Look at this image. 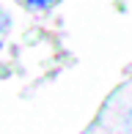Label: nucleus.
<instances>
[{
  "label": "nucleus",
  "instance_id": "1",
  "mask_svg": "<svg viewBox=\"0 0 132 134\" xmlns=\"http://www.w3.org/2000/svg\"><path fill=\"white\" fill-rule=\"evenodd\" d=\"M52 3H55V0H28V5H31L33 11H44V8H50Z\"/></svg>",
  "mask_w": 132,
  "mask_h": 134
},
{
  "label": "nucleus",
  "instance_id": "2",
  "mask_svg": "<svg viewBox=\"0 0 132 134\" xmlns=\"http://www.w3.org/2000/svg\"><path fill=\"white\" fill-rule=\"evenodd\" d=\"M6 27H8V16H0V33H6Z\"/></svg>",
  "mask_w": 132,
  "mask_h": 134
},
{
  "label": "nucleus",
  "instance_id": "3",
  "mask_svg": "<svg viewBox=\"0 0 132 134\" xmlns=\"http://www.w3.org/2000/svg\"><path fill=\"white\" fill-rule=\"evenodd\" d=\"M0 52H3V41H0Z\"/></svg>",
  "mask_w": 132,
  "mask_h": 134
}]
</instances>
